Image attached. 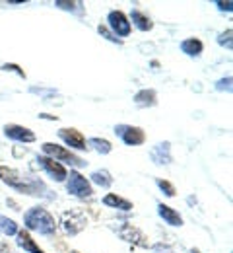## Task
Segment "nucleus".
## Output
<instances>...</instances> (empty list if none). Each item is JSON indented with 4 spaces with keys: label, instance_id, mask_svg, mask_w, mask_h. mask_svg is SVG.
Segmentation results:
<instances>
[{
    "label": "nucleus",
    "instance_id": "nucleus-1",
    "mask_svg": "<svg viewBox=\"0 0 233 253\" xmlns=\"http://www.w3.org/2000/svg\"><path fill=\"white\" fill-rule=\"evenodd\" d=\"M24 222H26V226L30 230H35V232H39L43 236H53L57 232V222H55V218L45 209H41V207L30 209L26 212V216H24Z\"/></svg>",
    "mask_w": 233,
    "mask_h": 253
},
{
    "label": "nucleus",
    "instance_id": "nucleus-2",
    "mask_svg": "<svg viewBox=\"0 0 233 253\" xmlns=\"http://www.w3.org/2000/svg\"><path fill=\"white\" fill-rule=\"evenodd\" d=\"M0 179H2L4 183H8L10 187H14V189H18V191H24V193H28V195H41L39 191L45 189L43 183H39V181L26 183L24 177H20V173H18L16 169L6 168V166H0Z\"/></svg>",
    "mask_w": 233,
    "mask_h": 253
},
{
    "label": "nucleus",
    "instance_id": "nucleus-3",
    "mask_svg": "<svg viewBox=\"0 0 233 253\" xmlns=\"http://www.w3.org/2000/svg\"><path fill=\"white\" fill-rule=\"evenodd\" d=\"M43 152L49 156V158H57L61 160V162H67L70 166H78V168H82V166H86V162L82 158H78V156H74L70 150L67 148H63V146H59V144H53V142H45L43 144Z\"/></svg>",
    "mask_w": 233,
    "mask_h": 253
},
{
    "label": "nucleus",
    "instance_id": "nucleus-4",
    "mask_svg": "<svg viewBox=\"0 0 233 253\" xmlns=\"http://www.w3.org/2000/svg\"><path fill=\"white\" fill-rule=\"evenodd\" d=\"M67 189L70 195L80 197V199L92 197V193H94L90 181H88L84 175H80L78 171H70V179H68V183H67Z\"/></svg>",
    "mask_w": 233,
    "mask_h": 253
},
{
    "label": "nucleus",
    "instance_id": "nucleus-5",
    "mask_svg": "<svg viewBox=\"0 0 233 253\" xmlns=\"http://www.w3.org/2000/svg\"><path fill=\"white\" fill-rule=\"evenodd\" d=\"M115 132H117V134L123 138V142H125V144H129V146H138V144H142V142L146 140L144 130H142V128H138V126L117 125L115 126Z\"/></svg>",
    "mask_w": 233,
    "mask_h": 253
},
{
    "label": "nucleus",
    "instance_id": "nucleus-6",
    "mask_svg": "<svg viewBox=\"0 0 233 253\" xmlns=\"http://www.w3.org/2000/svg\"><path fill=\"white\" fill-rule=\"evenodd\" d=\"M86 224H88V220H86L84 212H80V211H70V212L63 214V226H65L67 234H70V236L82 232L86 228Z\"/></svg>",
    "mask_w": 233,
    "mask_h": 253
},
{
    "label": "nucleus",
    "instance_id": "nucleus-7",
    "mask_svg": "<svg viewBox=\"0 0 233 253\" xmlns=\"http://www.w3.org/2000/svg\"><path fill=\"white\" fill-rule=\"evenodd\" d=\"M37 162H39V166H41V168H43L55 181H65V179L68 177L67 169H65L57 160L49 158V156H39Z\"/></svg>",
    "mask_w": 233,
    "mask_h": 253
},
{
    "label": "nucleus",
    "instance_id": "nucleus-8",
    "mask_svg": "<svg viewBox=\"0 0 233 253\" xmlns=\"http://www.w3.org/2000/svg\"><path fill=\"white\" fill-rule=\"evenodd\" d=\"M107 22H109L111 30L117 33V35H121V37H127V35L131 33V22H129L127 16H125L123 12H119V10L109 12Z\"/></svg>",
    "mask_w": 233,
    "mask_h": 253
},
{
    "label": "nucleus",
    "instance_id": "nucleus-9",
    "mask_svg": "<svg viewBox=\"0 0 233 253\" xmlns=\"http://www.w3.org/2000/svg\"><path fill=\"white\" fill-rule=\"evenodd\" d=\"M4 134L12 140H18V142H33L35 134L28 128V126L22 125H6L4 126Z\"/></svg>",
    "mask_w": 233,
    "mask_h": 253
},
{
    "label": "nucleus",
    "instance_id": "nucleus-10",
    "mask_svg": "<svg viewBox=\"0 0 233 253\" xmlns=\"http://www.w3.org/2000/svg\"><path fill=\"white\" fill-rule=\"evenodd\" d=\"M59 136L67 142L68 146H72L76 150H86V138L82 136L80 130H76V128H61Z\"/></svg>",
    "mask_w": 233,
    "mask_h": 253
},
{
    "label": "nucleus",
    "instance_id": "nucleus-11",
    "mask_svg": "<svg viewBox=\"0 0 233 253\" xmlns=\"http://www.w3.org/2000/svg\"><path fill=\"white\" fill-rule=\"evenodd\" d=\"M119 236L125 240V242H131V244H138V246H146V236L134 228L133 224H125L121 230H119Z\"/></svg>",
    "mask_w": 233,
    "mask_h": 253
},
{
    "label": "nucleus",
    "instance_id": "nucleus-12",
    "mask_svg": "<svg viewBox=\"0 0 233 253\" xmlns=\"http://www.w3.org/2000/svg\"><path fill=\"white\" fill-rule=\"evenodd\" d=\"M150 158L154 160V164L158 166H167L171 164V148H169V142H160L152 148L150 152Z\"/></svg>",
    "mask_w": 233,
    "mask_h": 253
},
{
    "label": "nucleus",
    "instance_id": "nucleus-13",
    "mask_svg": "<svg viewBox=\"0 0 233 253\" xmlns=\"http://www.w3.org/2000/svg\"><path fill=\"white\" fill-rule=\"evenodd\" d=\"M134 103L138 107H154L158 103V94L154 90H140L134 95Z\"/></svg>",
    "mask_w": 233,
    "mask_h": 253
},
{
    "label": "nucleus",
    "instance_id": "nucleus-14",
    "mask_svg": "<svg viewBox=\"0 0 233 253\" xmlns=\"http://www.w3.org/2000/svg\"><path fill=\"white\" fill-rule=\"evenodd\" d=\"M158 212H160V216H162L167 224H171V226H181V224H183L181 214H179L177 211H173L171 207H167V205H158Z\"/></svg>",
    "mask_w": 233,
    "mask_h": 253
},
{
    "label": "nucleus",
    "instance_id": "nucleus-15",
    "mask_svg": "<svg viewBox=\"0 0 233 253\" xmlns=\"http://www.w3.org/2000/svg\"><path fill=\"white\" fill-rule=\"evenodd\" d=\"M16 242H18V246H20V248H24L26 252H32V253H45L43 250H41V248H39V246H37V244H35L33 240H32V236H30V234H28L26 230L18 232V240H16Z\"/></svg>",
    "mask_w": 233,
    "mask_h": 253
},
{
    "label": "nucleus",
    "instance_id": "nucleus-16",
    "mask_svg": "<svg viewBox=\"0 0 233 253\" xmlns=\"http://www.w3.org/2000/svg\"><path fill=\"white\" fill-rule=\"evenodd\" d=\"M202 49H204L202 41L195 39V37H191V39H185V41L181 43V51H183L185 55H189V57H199L200 53H202Z\"/></svg>",
    "mask_w": 233,
    "mask_h": 253
},
{
    "label": "nucleus",
    "instance_id": "nucleus-17",
    "mask_svg": "<svg viewBox=\"0 0 233 253\" xmlns=\"http://www.w3.org/2000/svg\"><path fill=\"white\" fill-rule=\"evenodd\" d=\"M103 203L107 207H113V209H121V211H131L133 209V203L123 199V197H117V195H105Z\"/></svg>",
    "mask_w": 233,
    "mask_h": 253
},
{
    "label": "nucleus",
    "instance_id": "nucleus-18",
    "mask_svg": "<svg viewBox=\"0 0 233 253\" xmlns=\"http://www.w3.org/2000/svg\"><path fill=\"white\" fill-rule=\"evenodd\" d=\"M131 18H133L134 26L140 30V32H150L152 28H154V24H152V20L148 18V16H144L142 12H138V10H133V14H131Z\"/></svg>",
    "mask_w": 233,
    "mask_h": 253
},
{
    "label": "nucleus",
    "instance_id": "nucleus-19",
    "mask_svg": "<svg viewBox=\"0 0 233 253\" xmlns=\"http://www.w3.org/2000/svg\"><path fill=\"white\" fill-rule=\"evenodd\" d=\"M92 181L98 183L100 187H109V185L113 183V177L109 175V171L100 169V171H94V173H92Z\"/></svg>",
    "mask_w": 233,
    "mask_h": 253
},
{
    "label": "nucleus",
    "instance_id": "nucleus-20",
    "mask_svg": "<svg viewBox=\"0 0 233 253\" xmlns=\"http://www.w3.org/2000/svg\"><path fill=\"white\" fill-rule=\"evenodd\" d=\"M0 232L4 236H14V234H18V224L0 214Z\"/></svg>",
    "mask_w": 233,
    "mask_h": 253
},
{
    "label": "nucleus",
    "instance_id": "nucleus-21",
    "mask_svg": "<svg viewBox=\"0 0 233 253\" xmlns=\"http://www.w3.org/2000/svg\"><path fill=\"white\" fill-rule=\"evenodd\" d=\"M90 144L100 152V154H109L111 152V142L109 140H105V138H90Z\"/></svg>",
    "mask_w": 233,
    "mask_h": 253
},
{
    "label": "nucleus",
    "instance_id": "nucleus-22",
    "mask_svg": "<svg viewBox=\"0 0 233 253\" xmlns=\"http://www.w3.org/2000/svg\"><path fill=\"white\" fill-rule=\"evenodd\" d=\"M55 6H59V8H63V10H70V12H78V10H82L80 6H82V2H67V0H57L55 2Z\"/></svg>",
    "mask_w": 233,
    "mask_h": 253
},
{
    "label": "nucleus",
    "instance_id": "nucleus-23",
    "mask_svg": "<svg viewBox=\"0 0 233 253\" xmlns=\"http://www.w3.org/2000/svg\"><path fill=\"white\" fill-rule=\"evenodd\" d=\"M232 35H233V32H232V30H228V32H226V33H222V35L218 37V43H220L222 47H228V49H233Z\"/></svg>",
    "mask_w": 233,
    "mask_h": 253
},
{
    "label": "nucleus",
    "instance_id": "nucleus-24",
    "mask_svg": "<svg viewBox=\"0 0 233 253\" xmlns=\"http://www.w3.org/2000/svg\"><path fill=\"white\" fill-rule=\"evenodd\" d=\"M156 183H158V187L164 191L167 197H175V187H173L169 181H166V179H158Z\"/></svg>",
    "mask_w": 233,
    "mask_h": 253
},
{
    "label": "nucleus",
    "instance_id": "nucleus-25",
    "mask_svg": "<svg viewBox=\"0 0 233 253\" xmlns=\"http://www.w3.org/2000/svg\"><path fill=\"white\" fill-rule=\"evenodd\" d=\"M216 90H220V92H224V90H228V92H232V76H228V78H224V80H220V82L216 84Z\"/></svg>",
    "mask_w": 233,
    "mask_h": 253
},
{
    "label": "nucleus",
    "instance_id": "nucleus-26",
    "mask_svg": "<svg viewBox=\"0 0 233 253\" xmlns=\"http://www.w3.org/2000/svg\"><path fill=\"white\" fill-rule=\"evenodd\" d=\"M98 32H100L101 35H103V37H107V39H109V41H113V43H121V41H119V39H117V37H115V35H113V33L109 32V30H107V28H105V26H100V28H98Z\"/></svg>",
    "mask_w": 233,
    "mask_h": 253
},
{
    "label": "nucleus",
    "instance_id": "nucleus-27",
    "mask_svg": "<svg viewBox=\"0 0 233 253\" xmlns=\"http://www.w3.org/2000/svg\"><path fill=\"white\" fill-rule=\"evenodd\" d=\"M2 70H12V72H18L22 78H26V72L20 70V66H16V64H2Z\"/></svg>",
    "mask_w": 233,
    "mask_h": 253
},
{
    "label": "nucleus",
    "instance_id": "nucleus-28",
    "mask_svg": "<svg viewBox=\"0 0 233 253\" xmlns=\"http://www.w3.org/2000/svg\"><path fill=\"white\" fill-rule=\"evenodd\" d=\"M216 4H218V8H220L222 12H232L233 10L232 2H216Z\"/></svg>",
    "mask_w": 233,
    "mask_h": 253
},
{
    "label": "nucleus",
    "instance_id": "nucleus-29",
    "mask_svg": "<svg viewBox=\"0 0 233 253\" xmlns=\"http://www.w3.org/2000/svg\"><path fill=\"white\" fill-rule=\"evenodd\" d=\"M0 253H10V250H8V248L2 244V246H0Z\"/></svg>",
    "mask_w": 233,
    "mask_h": 253
},
{
    "label": "nucleus",
    "instance_id": "nucleus-30",
    "mask_svg": "<svg viewBox=\"0 0 233 253\" xmlns=\"http://www.w3.org/2000/svg\"><path fill=\"white\" fill-rule=\"evenodd\" d=\"M191 253H200V252H199V250H193V252H191Z\"/></svg>",
    "mask_w": 233,
    "mask_h": 253
},
{
    "label": "nucleus",
    "instance_id": "nucleus-31",
    "mask_svg": "<svg viewBox=\"0 0 233 253\" xmlns=\"http://www.w3.org/2000/svg\"><path fill=\"white\" fill-rule=\"evenodd\" d=\"M70 253H76V252H70Z\"/></svg>",
    "mask_w": 233,
    "mask_h": 253
}]
</instances>
